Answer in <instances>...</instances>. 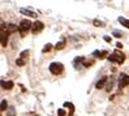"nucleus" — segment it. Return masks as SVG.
<instances>
[{
	"label": "nucleus",
	"instance_id": "22",
	"mask_svg": "<svg viewBox=\"0 0 129 116\" xmlns=\"http://www.w3.org/2000/svg\"><path fill=\"white\" fill-rule=\"evenodd\" d=\"M112 35H113V37H116V38H121V37H123V34L119 33V32H113V33H112Z\"/></svg>",
	"mask_w": 129,
	"mask_h": 116
},
{
	"label": "nucleus",
	"instance_id": "12",
	"mask_svg": "<svg viewBox=\"0 0 129 116\" xmlns=\"http://www.w3.org/2000/svg\"><path fill=\"white\" fill-rule=\"evenodd\" d=\"M7 43H8V34H4V32H2V46L3 47H5Z\"/></svg>",
	"mask_w": 129,
	"mask_h": 116
},
{
	"label": "nucleus",
	"instance_id": "17",
	"mask_svg": "<svg viewBox=\"0 0 129 116\" xmlns=\"http://www.w3.org/2000/svg\"><path fill=\"white\" fill-rule=\"evenodd\" d=\"M51 48H52V44L47 43L46 46H44V48H43V52H48V51H51Z\"/></svg>",
	"mask_w": 129,
	"mask_h": 116
},
{
	"label": "nucleus",
	"instance_id": "10",
	"mask_svg": "<svg viewBox=\"0 0 129 116\" xmlns=\"http://www.w3.org/2000/svg\"><path fill=\"white\" fill-rule=\"evenodd\" d=\"M93 55H94V56H98L99 59H103V57L107 56V52H106V51H94Z\"/></svg>",
	"mask_w": 129,
	"mask_h": 116
},
{
	"label": "nucleus",
	"instance_id": "19",
	"mask_svg": "<svg viewBox=\"0 0 129 116\" xmlns=\"http://www.w3.org/2000/svg\"><path fill=\"white\" fill-rule=\"evenodd\" d=\"M27 55H29V50H26V51H22L20 56H21V59H26V56H27Z\"/></svg>",
	"mask_w": 129,
	"mask_h": 116
},
{
	"label": "nucleus",
	"instance_id": "9",
	"mask_svg": "<svg viewBox=\"0 0 129 116\" xmlns=\"http://www.w3.org/2000/svg\"><path fill=\"white\" fill-rule=\"evenodd\" d=\"M107 83V77H103V78L101 81L96 82V89H103V86Z\"/></svg>",
	"mask_w": 129,
	"mask_h": 116
},
{
	"label": "nucleus",
	"instance_id": "13",
	"mask_svg": "<svg viewBox=\"0 0 129 116\" xmlns=\"http://www.w3.org/2000/svg\"><path fill=\"white\" fill-rule=\"evenodd\" d=\"M113 82H115V81H113V78L111 77L110 81L107 82V85H106V90H107V91H111V90H112V88H113Z\"/></svg>",
	"mask_w": 129,
	"mask_h": 116
},
{
	"label": "nucleus",
	"instance_id": "5",
	"mask_svg": "<svg viewBox=\"0 0 129 116\" xmlns=\"http://www.w3.org/2000/svg\"><path fill=\"white\" fill-rule=\"evenodd\" d=\"M126 85H129V76L121 73V74H120V81H119V89L125 88Z\"/></svg>",
	"mask_w": 129,
	"mask_h": 116
},
{
	"label": "nucleus",
	"instance_id": "6",
	"mask_svg": "<svg viewBox=\"0 0 129 116\" xmlns=\"http://www.w3.org/2000/svg\"><path fill=\"white\" fill-rule=\"evenodd\" d=\"M20 12H21L22 14H25V16H29V17H33V18H35V17H37V13H35V12H33V11H30V9L21 8V9H20Z\"/></svg>",
	"mask_w": 129,
	"mask_h": 116
},
{
	"label": "nucleus",
	"instance_id": "20",
	"mask_svg": "<svg viewBox=\"0 0 129 116\" xmlns=\"http://www.w3.org/2000/svg\"><path fill=\"white\" fill-rule=\"evenodd\" d=\"M16 64H17L18 67H22V65L25 64V61H24V59H17V60H16Z\"/></svg>",
	"mask_w": 129,
	"mask_h": 116
},
{
	"label": "nucleus",
	"instance_id": "3",
	"mask_svg": "<svg viewBox=\"0 0 129 116\" xmlns=\"http://www.w3.org/2000/svg\"><path fill=\"white\" fill-rule=\"evenodd\" d=\"M50 72L52 73V74H60L63 71H64V65L61 64V63H57V61H55V63H51L50 64Z\"/></svg>",
	"mask_w": 129,
	"mask_h": 116
},
{
	"label": "nucleus",
	"instance_id": "23",
	"mask_svg": "<svg viewBox=\"0 0 129 116\" xmlns=\"http://www.w3.org/2000/svg\"><path fill=\"white\" fill-rule=\"evenodd\" d=\"M103 39H104L106 42H111V38H110V37H104Z\"/></svg>",
	"mask_w": 129,
	"mask_h": 116
},
{
	"label": "nucleus",
	"instance_id": "7",
	"mask_svg": "<svg viewBox=\"0 0 129 116\" xmlns=\"http://www.w3.org/2000/svg\"><path fill=\"white\" fill-rule=\"evenodd\" d=\"M13 86H14L13 81H2V88L5 90H11L13 89Z\"/></svg>",
	"mask_w": 129,
	"mask_h": 116
},
{
	"label": "nucleus",
	"instance_id": "2",
	"mask_svg": "<svg viewBox=\"0 0 129 116\" xmlns=\"http://www.w3.org/2000/svg\"><path fill=\"white\" fill-rule=\"evenodd\" d=\"M108 60H110V61H112V63L123 64V63H124V60H125V56H124L121 52L115 51V52L112 53V55H110V56H108Z\"/></svg>",
	"mask_w": 129,
	"mask_h": 116
},
{
	"label": "nucleus",
	"instance_id": "1",
	"mask_svg": "<svg viewBox=\"0 0 129 116\" xmlns=\"http://www.w3.org/2000/svg\"><path fill=\"white\" fill-rule=\"evenodd\" d=\"M30 29H33V24H31V22H30L29 20H22L21 24H20V26H18V30H20L21 35L24 37Z\"/></svg>",
	"mask_w": 129,
	"mask_h": 116
},
{
	"label": "nucleus",
	"instance_id": "8",
	"mask_svg": "<svg viewBox=\"0 0 129 116\" xmlns=\"http://www.w3.org/2000/svg\"><path fill=\"white\" fill-rule=\"evenodd\" d=\"M117 21H119V22H120V24L123 25L124 27L129 29V20H126V18H124V17H119V18H117Z\"/></svg>",
	"mask_w": 129,
	"mask_h": 116
},
{
	"label": "nucleus",
	"instance_id": "11",
	"mask_svg": "<svg viewBox=\"0 0 129 116\" xmlns=\"http://www.w3.org/2000/svg\"><path fill=\"white\" fill-rule=\"evenodd\" d=\"M18 27L16 25H13V24H9L8 26H7V34H11V33H14L17 30Z\"/></svg>",
	"mask_w": 129,
	"mask_h": 116
},
{
	"label": "nucleus",
	"instance_id": "4",
	"mask_svg": "<svg viewBox=\"0 0 129 116\" xmlns=\"http://www.w3.org/2000/svg\"><path fill=\"white\" fill-rule=\"evenodd\" d=\"M44 29V25L42 24L41 21H35L34 24H33V29H31V33L35 35V34H39L42 30Z\"/></svg>",
	"mask_w": 129,
	"mask_h": 116
},
{
	"label": "nucleus",
	"instance_id": "24",
	"mask_svg": "<svg viewBox=\"0 0 129 116\" xmlns=\"http://www.w3.org/2000/svg\"><path fill=\"white\" fill-rule=\"evenodd\" d=\"M116 47H117V48H123V44H121V43H117Z\"/></svg>",
	"mask_w": 129,
	"mask_h": 116
},
{
	"label": "nucleus",
	"instance_id": "15",
	"mask_svg": "<svg viewBox=\"0 0 129 116\" xmlns=\"http://www.w3.org/2000/svg\"><path fill=\"white\" fill-rule=\"evenodd\" d=\"M7 108H8V103H7L5 99H3L2 100V106H0V110H2V111H8Z\"/></svg>",
	"mask_w": 129,
	"mask_h": 116
},
{
	"label": "nucleus",
	"instance_id": "18",
	"mask_svg": "<svg viewBox=\"0 0 129 116\" xmlns=\"http://www.w3.org/2000/svg\"><path fill=\"white\" fill-rule=\"evenodd\" d=\"M65 110H63V108H59L57 110V116H65Z\"/></svg>",
	"mask_w": 129,
	"mask_h": 116
},
{
	"label": "nucleus",
	"instance_id": "16",
	"mask_svg": "<svg viewBox=\"0 0 129 116\" xmlns=\"http://www.w3.org/2000/svg\"><path fill=\"white\" fill-rule=\"evenodd\" d=\"M93 24H94V26H96V27H103V26H104V24H103L102 21H99V20H94Z\"/></svg>",
	"mask_w": 129,
	"mask_h": 116
},
{
	"label": "nucleus",
	"instance_id": "21",
	"mask_svg": "<svg viewBox=\"0 0 129 116\" xmlns=\"http://www.w3.org/2000/svg\"><path fill=\"white\" fill-rule=\"evenodd\" d=\"M7 112H8V115H9V116H16V112L13 111V108H9V110L7 111Z\"/></svg>",
	"mask_w": 129,
	"mask_h": 116
},
{
	"label": "nucleus",
	"instance_id": "14",
	"mask_svg": "<svg viewBox=\"0 0 129 116\" xmlns=\"http://www.w3.org/2000/svg\"><path fill=\"white\" fill-rule=\"evenodd\" d=\"M64 47H65V39H63L61 42L56 43V46H55V48H56V50H63Z\"/></svg>",
	"mask_w": 129,
	"mask_h": 116
}]
</instances>
